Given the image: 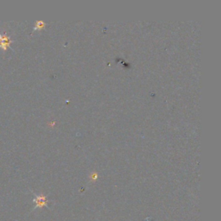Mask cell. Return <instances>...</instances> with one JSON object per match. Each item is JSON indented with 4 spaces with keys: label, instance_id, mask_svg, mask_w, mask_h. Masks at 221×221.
I'll return each instance as SVG.
<instances>
[{
    "label": "cell",
    "instance_id": "obj_1",
    "mask_svg": "<svg viewBox=\"0 0 221 221\" xmlns=\"http://www.w3.org/2000/svg\"><path fill=\"white\" fill-rule=\"evenodd\" d=\"M13 41L8 36L5 32L0 33V49H3L4 51L7 50V49L11 46Z\"/></svg>",
    "mask_w": 221,
    "mask_h": 221
},
{
    "label": "cell",
    "instance_id": "obj_3",
    "mask_svg": "<svg viewBox=\"0 0 221 221\" xmlns=\"http://www.w3.org/2000/svg\"><path fill=\"white\" fill-rule=\"evenodd\" d=\"M44 26H45V23H44L43 21H37V22L36 23V24H35L34 30H41V29H42Z\"/></svg>",
    "mask_w": 221,
    "mask_h": 221
},
{
    "label": "cell",
    "instance_id": "obj_2",
    "mask_svg": "<svg viewBox=\"0 0 221 221\" xmlns=\"http://www.w3.org/2000/svg\"><path fill=\"white\" fill-rule=\"evenodd\" d=\"M35 201L36 202L38 206H42L43 204H45V197L43 196H38L36 199H35Z\"/></svg>",
    "mask_w": 221,
    "mask_h": 221
}]
</instances>
